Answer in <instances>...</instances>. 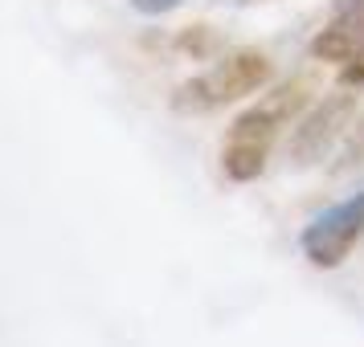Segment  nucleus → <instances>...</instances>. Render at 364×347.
<instances>
[{
    "mask_svg": "<svg viewBox=\"0 0 364 347\" xmlns=\"http://www.w3.org/2000/svg\"><path fill=\"white\" fill-rule=\"evenodd\" d=\"M315 86L311 78H291V82L270 86L262 99L246 106L242 115L230 123V135L221 143V172L233 184H250L266 172L270 148L279 143V135L303 119V111L311 106Z\"/></svg>",
    "mask_w": 364,
    "mask_h": 347,
    "instance_id": "nucleus-1",
    "label": "nucleus"
},
{
    "mask_svg": "<svg viewBox=\"0 0 364 347\" xmlns=\"http://www.w3.org/2000/svg\"><path fill=\"white\" fill-rule=\"evenodd\" d=\"M274 78V62L266 50H237V53H225L217 57L213 66L188 78V82L176 86L172 94V106L181 115H209V111H221L230 102H242L250 94L266 90Z\"/></svg>",
    "mask_w": 364,
    "mask_h": 347,
    "instance_id": "nucleus-2",
    "label": "nucleus"
},
{
    "mask_svg": "<svg viewBox=\"0 0 364 347\" xmlns=\"http://www.w3.org/2000/svg\"><path fill=\"white\" fill-rule=\"evenodd\" d=\"M356 106H360V86L340 82L331 94H323L319 106L303 111V119L295 123V131L287 139V160L295 167H315L328 160V151L352 131L356 123Z\"/></svg>",
    "mask_w": 364,
    "mask_h": 347,
    "instance_id": "nucleus-3",
    "label": "nucleus"
},
{
    "mask_svg": "<svg viewBox=\"0 0 364 347\" xmlns=\"http://www.w3.org/2000/svg\"><path fill=\"white\" fill-rule=\"evenodd\" d=\"M360 233H364V192H356V197L340 200L336 209H328L323 216H315L299 237V249L315 270H336L352 253V246L360 241Z\"/></svg>",
    "mask_w": 364,
    "mask_h": 347,
    "instance_id": "nucleus-4",
    "label": "nucleus"
},
{
    "mask_svg": "<svg viewBox=\"0 0 364 347\" xmlns=\"http://www.w3.org/2000/svg\"><path fill=\"white\" fill-rule=\"evenodd\" d=\"M311 57L331 66H360L364 62V0H336L328 25L311 37Z\"/></svg>",
    "mask_w": 364,
    "mask_h": 347,
    "instance_id": "nucleus-5",
    "label": "nucleus"
},
{
    "mask_svg": "<svg viewBox=\"0 0 364 347\" xmlns=\"http://www.w3.org/2000/svg\"><path fill=\"white\" fill-rule=\"evenodd\" d=\"M176 50L184 57H193V62H209L221 53V33H217L213 25H184L181 33H176Z\"/></svg>",
    "mask_w": 364,
    "mask_h": 347,
    "instance_id": "nucleus-6",
    "label": "nucleus"
},
{
    "mask_svg": "<svg viewBox=\"0 0 364 347\" xmlns=\"http://www.w3.org/2000/svg\"><path fill=\"white\" fill-rule=\"evenodd\" d=\"M364 167V115L352 123V131L344 135V148H340V164H336V176H348V172H360Z\"/></svg>",
    "mask_w": 364,
    "mask_h": 347,
    "instance_id": "nucleus-7",
    "label": "nucleus"
},
{
    "mask_svg": "<svg viewBox=\"0 0 364 347\" xmlns=\"http://www.w3.org/2000/svg\"><path fill=\"white\" fill-rule=\"evenodd\" d=\"M132 4L144 13V17H164V13H172V9H181L184 0H132Z\"/></svg>",
    "mask_w": 364,
    "mask_h": 347,
    "instance_id": "nucleus-8",
    "label": "nucleus"
},
{
    "mask_svg": "<svg viewBox=\"0 0 364 347\" xmlns=\"http://www.w3.org/2000/svg\"><path fill=\"white\" fill-rule=\"evenodd\" d=\"M233 4H258V0H233Z\"/></svg>",
    "mask_w": 364,
    "mask_h": 347,
    "instance_id": "nucleus-9",
    "label": "nucleus"
}]
</instances>
